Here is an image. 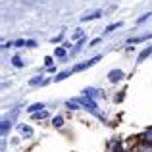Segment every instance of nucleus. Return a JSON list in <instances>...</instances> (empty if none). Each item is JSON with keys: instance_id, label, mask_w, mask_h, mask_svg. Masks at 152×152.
<instances>
[{"instance_id": "obj_16", "label": "nucleus", "mask_w": 152, "mask_h": 152, "mask_svg": "<svg viewBox=\"0 0 152 152\" xmlns=\"http://www.w3.org/2000/svg\"><path fill=\"white\" fill-rule=\"evenodd\" d=\"M67 108H71V110H77V102H71V100H67Z\"/></svg>"}, {"instance_id": "obj_15", "label": "nucleus", "mask_w": 152, "mask_h": 152, "mask_svg": "<svg viewBox=\"0 0 152 152\" xmlns=\"http://www.w3.org/2000/svg\"><path fill=\"white\" fill-rule=\"evenodd\" d=\"M145 139H146V142H152V129H148L145 133Z\"/></svg>"}, {"instance_id": "obj_9", "label": "nucleus", "mask_w": 152, "mask_h": 152, "mask_svg": "<svg viewBox=\"0 0 152 152\" xmlns=\"http://www.w3.org/2000/svg\"><path fill=\"white\" fill-rule=\"evenodd\" d=\"M42 108H45V106H42V104H33V106L29 108V112H33V114H35V112H37V110H42Z\"/></svg>"}, {"instance_id": "obj_8", "label": "nucleus", "mask_w": 152, "mask_h": 152, "mask_svg": "<svg viewBox=\"0 0 152 152\" xmlns=\"http://www.w3.org/2000/svg\"><path fill=\"white\" fill-rule=\"evenodd\" d=\"M12 62H14V66L15 67H21L23 64H21V58H19V56H14V60H12Z\"/></svg>"}, {"instance_id": "obj_14", "label": "nucleus", "mask_w": 152, "mask_h": 152, "mask_svg": "<svg viewBox=\"0 0 152 152\" xmlns=\"http://www.w3.org/2000/svg\"><path fill=\"white\" fill-rule=\"evenodd\" d=\"M56 56H58V58H66V50L64 48H56Z\"/></svg>"}, {"instance_id": "obj_19", "label": "nucleus", "mask_w": 152, "mask_h": 152, "mask_svg": "<svg viewBox=\"0 0 152 152\" xmlns=\"http://www.w3.org/2000/svg\"><path fill=\"white\" fill-rule=\"evenodd\" d=\"M150 18V14H145V15H142V18H139V23H142V21H146V19H148Z\"/></svg>"}, {"instance_id": "obj_13", "label": "nucleus", "mask_w": 152, "mask_h": 152, "mask_svg": "<svg viewBox=\"0 0 152 152\" xmlns=\"http://www.w3.org/2000/svg\"><path fill=\"white\" fill-rule=\"evenodd\" d=\"M79 39H83V31L81 29H77V31H75V35H73V41H79Z\"/></svg>"}, {"instance_id": "obj_18", "label": "nucleus", "mask_w": 152, "mask_h": 152, "mask_svg": "<svg viewBox=\"0 0 152 152\" xmlns=\"http://www.w3.org/2000/svg\"><path fill=\"white\" fill-rule=\"evenodd\" d=\"M8 125H10V121H2V133L8 131Z\"/></svg>"}, {"instance_id": "obj_1", "label": "nucleus", "mask_w": 152, "mask_h": 152, "mask_svg": "<svg viewBox=\"0 0 152 152\" xmlns=\"http://www.w3.org/2000/svg\"><path fill=\"white\" fill-rule=\"evenodd\" d=\"M100 58H102V56H94V58H91V60H89V62H83V64H79L77 67H73V71H81V69H85V67H91V66H94V64H96Z\"/></svg>"}, {"instance_id": "obj_12", "label": "nucleus", "mask_w": 152, "mask_h": 152, "mask_svg": "<svg viewBox=\"0 0 152 152\" xmlns=\"http://www.w3.org/2000/svg\"><path fill=\"white\" fill-rule=\"evenodd\" d=\"M21 133L25 135V137H31V135H33V131H31L29 127H21Z\"/></svg>"}, {"instance_id": "obj_2", "label": "nucleus", "mask_w": 152, "mask_h": 152, "mask_svg": "<svg viewBox=\"0 0 152 152\" xmlns=\"http://www.w3.org/2000/svg\"><path fill=\"white\" fill-rule=\"evenodd\" d=\"M108 79H110L112 83L121 81V79H123V71H121V69H112L110 73H108Z\"/></svg>"}, {"instance_id": "obj_7", "label": "nucleus", "mask_w": 152, "mask_h": 152, "mask_svg": "<svg viewBox=\"0 0 152 152\" xmlns=\"http://www.w3.org/2000/svg\"><path fill=\"white\" fill-rule=\"evenodd\" d=\"M150 37H152V35L148 33V35H145V37H137V39H131L129 42H141V41H146V39H150Z\"/></svg>"}, {"instance_id": "obj_5", "label": "nucleus", "mask_w": 152, "mask_h": 152, "mask_svg": "<svg viewBox=\"0 0 152 152\" xmlns=\"http://www.w3.org/2000/svg\"><path fill=\"white\" fill-rule=\"evenodd\" d=\"M150 52H152V48H146V50H142V52H141V54H139V62H142V60H145V58H146V56H148V54H150Z\"/></svg>"}, {"instance_id": "obj_11", "label": "nucleus", "mask_w": 152, "mask_h": 152, "mask_svg": "<svg viewBox=\"0 0 152 152\" xmlns=\"http://www.w3.org/2000/svg\"><path fill=\"white\" fill-rule=\"evenodd\" d=\"M121 25V23H112V25H108L106 27V33H110V31H114V29H118V27Z\"/></svg>"}, {"instance_id": "obj_3", "label": "nucleus", "mask_w": 152, "mask_h": 152, "mask_svg": "<svg viewBox=\"0 0 152 152\" xmlns=\"http://www.w3.org/2000/svg\"><path fill=\"white\" fill-rule=\"evenodd\" d=\"M79 102H81L83 106H87L89 110H96V104H94L93 100H91L89 96H81V98H79Z\"/></svg>"}, {"instance_id": "obj_10", "label": "nucleus", "mask_w": 152, "mask_h": 152, "mask_svg": "<svg viewBox=\"0 0 152 152\" xmlns=\"http://www.w3.org/2000/svg\"><path fill=\"white\" fill-rule=\"evenodd\" d=\"M52 123H54L56 127H62V123H64V118H60V115H58V118H54V121H52Z\"/></svg>"}, {"instance_id": "obj_17", "label": "nucleus", "mask_w": 152, "mask_h": 152, "mask_svg": "<svg viewBox=\"0 0 152 152\" xmlns=\"http://www.w3.org/2000/svg\"><path fill=\"white\" fill-rule=\"evenodd\" d=\"M33 118H46V112H39V114H33Z\"/></svg>"}, {"instance_id": "obj_6", "label": "nucleus", "mask_w": 152, "mask_h": 152, "mask_svg": "<svg viewBox=\"0 0 152 152\" xmlns=\"http://www.w3.org/2000/svg\"><path fill=\"white\" fill-rule=\"evenodd\" d=\"M71 71L73 69H69V71H64V73H60V75H56V81H62V79H66L67 75H71Z\"/></svg>"}, {"instance_id": "obj_4", "label": "nucleus", "mask_w": 152, "mask_h": 152, "mask_svg": "<svg viewBox=\"0 0 152 152\" xmlns=\"http://www.w3.org/2000/svg\"><path fill=\"white\" fill-rule=\"evenodd\" d=\"M100 12H94V14H89V15H85V18H81L83 21H91V19H96V18H100Z\"/></svg>"}]
</instances>
